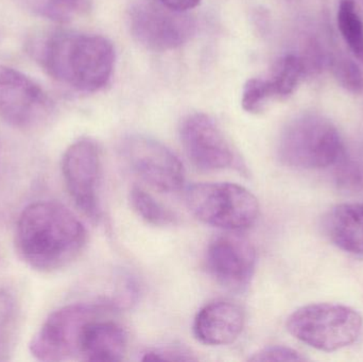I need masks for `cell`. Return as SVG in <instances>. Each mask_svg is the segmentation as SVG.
I'll list each match as a JSON object with an SVG mask.
<instances>
[{"label":"cell","instance_id":"cell-19","mask_svg":"<svg viewBox=\"0 0 363 362\" xmlns=\"http://www.w3.org/2000/svg\"><path fill=\"white\" fill-rule=\"evenodd\" d=\"M337 21L341 36L352 55L363 64V21L354 0H341Z\"/></svg>","mask_w":363,"mask_h":362},{"label":"cell","instance_id":"cell-17","mask_svg":"<svg viewBox=\"0 0 363 362\" xmlns=\"http://www.w3.org/2000/svg\"><path fill=\"white\" fill-rule=\"evenodd\" d=\"M19 319L21 310L14 293L0 288V361H8L12 355L18 333Z\"/></svg>","mask_w":363,"mask_h":362},{"label":"cell","instance_id":"cell-18","mask_svg":"<svg viewBox=\"0 0 363 362\" xmlns=\"http://www.w3.org/2000/svg\"><path fill=\"white\" fill-rule=\"evenodd\" d=\"M28 11L55 23H69L89 9V0H18Z\"/></svg>","mask_w":363,"mask_h":362},{"label":"cell","instance_id":"cell-10","mask_svg":"<svg viewBox=\"0 0 363 362\" xmlns=\"http://www.w3.org/2000/svg\"><path fill=\"white\" fill-rule=\"evenodd\" d=\"M100 150L91 138L77 140L64 153L62 171L70 197L79 208L93 220L100 217Z\"/></svg>","mask_w":363,"mask_h":362},{"label":"cell","instance_id":"cell-20","mask_svg":"<svg viewBox=\"0 0 363 362\" xmlns=\"http://www.w3.org/2000/svg\"><path fill=\"white\" fill-rule=\"evenodd\" d=\"M130 200L132 208L138 213V216L150 225L166 227L176 223L177 218L174 215L140 187L134 186L132 188Z\"/></svg>","mask_w":363,"mask_h":362},{"label":"cell","instance_id":"cell-12","mask_svg":"<svg viewBox=\"0 0 363 362\" xmlns=\"http://www.w3.org/2000/svg\"><path fill=\"white\" fill-rule=\"evenodd\" d=\"M206 266L218 284L230 290H243L255 271V249L249 240L236 234L217 236L207 249Z\"/></svg>","mask_w":363,"mask_h":362},{"label":"cell","instance_id":"cell-23","mask_svg":"<svg viewBox=\"0 0 363 362\" xmlns=\"http://www.w3.org/2000/svg\"><path fill=\"white\" fill-rule=\"evenodd\" d=\"M251 361H304V356L286 346H273L262 349L250 358Z\"/></svg>","mask_w":363,"mask_h":362},{"label":"cell","instance_id":"cell-3","mask_svg":"<svg viewBox=\"0 0 363 362\" xmlns=\"http://www.w3.org/2000/svg\"><path fill=\"white\" fill-rule=\"evenodd\" d=\"M281 163L294 169H325L347 159L336 125L317 113H305L284 128L279 142Z\"/></svg>","mask_w":363,"mask_h":362},{"label":"cell","instance_id":"cell-11","mask_svg":"<svg viewBox=\"0 0 363 362\" xmlns=\"http://www.w3.org/2000/svg\"><path fill=\"white\" fill-rule=\"evenodd\" d=\"M181 140L194 166L205 171L226 169L237 163L236 153L213 119L201 113L190 115L181 125Z\"/></svg>","mask_w":363,"mask_h":362},{"label":"cell","instance_id":"cell-8","mask_svg":"<svg viewBox=\"0 0 363 362\" xmlns=\"http://www.w3.org/2000/svg\"><path fill=\"white\" fill-rule=\"evenodd\" d=\"M48 94L23 72L0 64V118L12 127L31 129L50 116Z\"/></svg>","mask_w":363,"mask_h":362},{"label":"cell","instance_id":"cell-22","mask_svg":"<svg viewBox=\"0 0 363 362\" xmlns=\"http://www.w3.org/2000/svg\"><path fill=\"white\" fill-rule=\"evenodd\" d=\"M272 99V93L267 79L253 78L245 83L241 104L243 110L252 114H257L262 112L266 104Z\"/></svg>","mask_w":363,"mask_h":362},{"label":"cell","instance_id":"cell-6","mask_svg":"<svg viewBox=\"0 0 363 362\" xmlns=\"http://www.w3.org/2000/svg\"><path fill=\"white\" fill-rule=\"evenodd\" d=\"M114 304L77 303L60 308L48 317L30 342V352L38 361L57 362L78 357V342L83 327L101 318Z\"/></svg>","mask_w":363,"mask_h":362},{"label":"cell","instance_id":"cell-5","mask_svg":"<svg viewBox=\"0 0 363 362\" xmlns=\"http://www.w3.org/2000/svg\"><path fill=\"white\" fill-rule=\"evenodd\" d=\"M186 203L199 220L230 232L249 229L259 215L255 196L233 183L192 185L186 193Z\"/></svg>","mask_w":363,"mask_h":362},{"label":"cell","instance_id":"cell-16","mask_svg":"<svg viewBox=\"0 0 363 362\" xmlns=\"http://www.w3.org/2000/svg\"><path fill=\"white\" fill-rule=\"evenodd\" d=\"M304 57L298 55H287L277 62L268 81L273 98L289 97L294 93L303 79L308 74Z\"/></svg>","mask_w":363,"mask_h":362},{"label":"cell","instance_id":"cell-14","mask_svg":"<svg viewBox=\"0 0 363 362\" xmlns=\"http://www.w3.org/2000/svg\"><path fill=\"white\" fill-rule=\"evenodd\" d=\"M127 346L128 335L121 325L94 319L81 332L78 357L86 361H121L125 357Z\"/></svg>","mask_w":363,"mask_h":362},{"label":"cell","instance_id":"cell-15","mask_svg":"<svg viewBox=\"0 0 363 362\" xmlns=\"http://www.w3.org/2000/svg\"><path fill=\"white\" fill-rule=\"evenodd\" d=\"M323 230L341 250L363 255V204L342 203L330 208L324 216Z\"/></svg>","mask_w":363,"mask_h":362},{"label":"cell","instance_id":"cell-2","mask_svg":"<svg viewBox=\"0 0 363 362\" xmlns=\"http://www.w3.org/2000/svg\"><path fill=\"white\" fill-rule=\"evenodd\" d=\"M30 46L49 76L76 91H99L112 77L115 49L104 36L55 31L35 38Z\"/></svg>","mask_w":363,"mask_h":362},{"label":"cell","instance_id":"cell-21","mask_svg":"<svg viewBox=\"0 0 363 362\" xmlns=\"http://www.w3.org/2000/svg\"><path fill=\"white\" fill-rule=\"evenodd\" d=\"M328 63L341 87L355 95L363 93V72L355 61L336 55L328 59Z\"/></svg>","mask_w":363,"mask_h":362},{"label":"cell","instance_id":"cell-4","mask_svg":"<svg viewBox=\"0 0 363 362\" xmlns=\"http://www.w3.org/2000/svg\"><path fill=\"white\" fill-rule=\"evenodd\" d=\"M286 327L303 344L323 352H335L357 341L363 320L362 315L349 306L318 303L296 310Z\"/></svg>","mask_w":363,"mask_h":362},{"label":"cell","instance_id":"cell-25","mask_svg":"<svg viewBox=\"0 0 363 362\" xmlns=\"http://www.w3.org/2000/svg\"><path fill=\"white\" fill-rule=\"evenodd\" d=\"M157 2L179 12H187L200 4L201 0H157Z\"/></svg>","mask_w":363,"mask_h":362},{"label":"cell","instance_id":"cell-1","mask_svg":"<svg viewBox=\"0 0 363 362\" xmlns=\"http://www.w3.org/2000/svg\"><path fill=\"white\" fill-rule=\"evenodd\" d=\"M84 225L63 204L40 201L30 204L16 227L17 252L34 270L53 272L72 264L84 249Z\"/></svg>","mask_w":363,"mask_h":362},{"label":"cell","instance_id":"cell-7","mask_svg":"<svg viewBox=\"0 0 363 362\" xmlns=\"http://www.w3.org/2000/svg\"><path fill=\"white\" fill-rule=\"evenodd\" d=\"M129 25L138 42L155 51L179 48L196 31V23L190 15L172 10L160 2L134 4L129 12Z\"/></svg>","mask_w":363,"mask_h":362},{"label":"cell","instance_id":"cell-24","mask_svg":"<svg viewBox=\"0 0 363 362\" xmlns=\"http://www.w3.org/2000/svg\"><path fill=\"white\" fill-rule=\"evenodd\" d=\"M192 357L188 353L178 349H160L147 352L145 354L144 361H192Z\"/></svg>","mask_w":363,"mask_h":362},{"label":"cell","instance_id":"cell-9","mask_svg":"<svg viewBox=\"0 0 363 362\" xmlns=\"http://www.w3.org/2000/svg\"><path fill=\"white\" fill-rule=\"evenodd\" d=\"M121 149L133 171L157 191L174 193L183 187V164L161 142L146 136H130L123 140Z\"/></svg>","mask_w":363,"mask_h":362},{"label":"cell","instance_id":"cell-13","mask_svg":"<svg viewBox=\"0 0 363 362\" xmlns=\"http://www.w3.org/2000/svg\"><path fill=\"white\" fill-rule=\"evenodd\" d=\"M245 322V312L240 306L226 301L213 302L196 315L194 335L207 346H226L239 337Z\"/></svg>","mask_w":363,"mask_h":362}]
</instances>
